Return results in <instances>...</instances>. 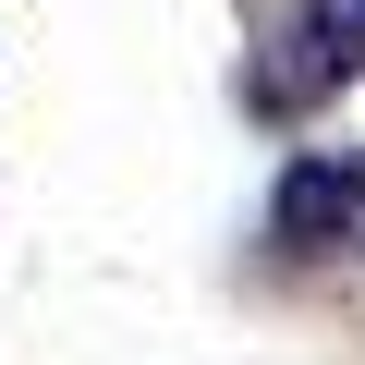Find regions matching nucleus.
Here are the masks:
<instances>
[{"label": "nucleus", "instance_id": "obj_1", "mask_svg": "<svg viewBox=\"0 0 365 365\" xmlns=\"http://www.w3.org/2000/svg\"><path fill=\"white\" fill-rule=\"evenodd\" d=\"M365 73V0H292L256 49V110L292 122V110H329L341 86Z\"/></svg>", "mask_w": 365, "mask_h": 365}, {"label": "nucleus", "instance_id": "obj_2", "mask_svg": "<svg viewBox=\"0 0 365 365\" xmlns=\"http://www.w3.org/2000/svg\"><path fill=\"white\" fill-rule=\"evenodd\" d=\"M268 244L280 256H365V146L292 158L268 195Z\"/></svg>", "mask_w": 365, "mask_h": 365}]
</instances>
